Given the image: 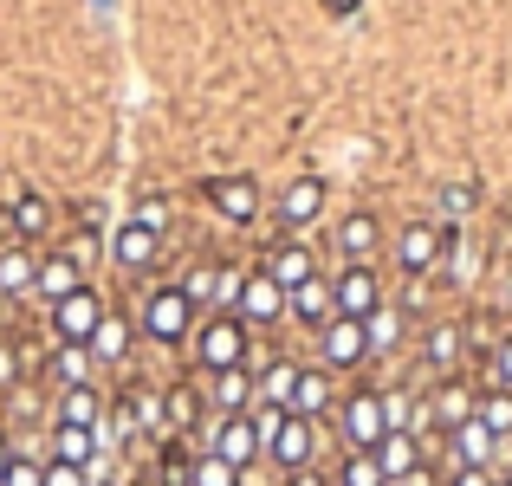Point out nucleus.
I'll return each instance as SVG.
<instances>
[{
	"label": "nucleus",
	"mask_w": 512,
	"mask_h": 486,
	"mask_svg": "<svg viewBox=\"0 0 512 486\" xmlns=\"http://www.w3.org/2000/svg\"><path fill=\"white\" fill-rule=\"evenodd\" d=\"M188 344H195V363L208 376L240 370V363H247V324H240L234 312H214L208 324H195V337H188Z\"/></svg>",
	"instance_id": "obj_1"
},
{
	"label": "nucleus",
	"mask_w": 512,
	"mask_h": 486,
	"mask_svg": "<svg viewBox=\"0 0 512 486\" xmlns=\"http://www.w3.org/2000/svg\"><path fill=\"white\" fill-rule=\"evenodd\" d=\"M143 337L150 344H188L195 337V305H188V292L182 286H156L150 299H143Z\"/></svg>",
	"instance_id": "obj_2"
},
{
	"label": "nucleus",
	"mask_w": 512,
	"mask_h": 486,
	"mask_svg": "<svg viewBox=\"0 0 512 486\" xmlns=\"http://www.w3.org/2000/svg\"><path fill=\"white\" fill-rule=\"evenodd\" d=\"M338 428H344V448H350V454H370L376 441L389 435L383 389H350V396H344V409H338Z\"/></svg>",
	"instance_id": "obj_3"
},
{
	"label": "nucleus",
	"mask_w": 512,
	"mask_h": 486,
	"mask_svg": "<svg viewBox=\"0 0 512 486\" xmlns=\"http://www.w3.org/2000/svg\"><path fill=\"white\" fill-rule=\"evenodd\" d=\"M201 435H208V454H221L227 467H240L247 474L253 461H260V428H253V415H208L201 422Z\"/></svg>",
	"instance_id": "obj_4"
},
{
	"label": "nucleus",
	"mask_w": 512,
	"mask_h": 486,
	"mask_svg": "<svg viewBox=\"0 0 512 486\" xmlns=\"http://www.w3.org/2000/svg\"><path fill=\"white\" fill-rule=\"evenodd\" d=\"M454 247V227H441V221H409L396 234V266L409 279H422V273H435L441 266V253Z\"/></svg>",
	"instance_id": "obj_5"
},
{
	"label": "nucleus",
	"mask_w": 512,
	"mask_h": 486,
	"mask_svg": "<svg viewBox=\"0 0 512 486\" xmlns=\"http://www.w3.org/2000/svg\"><path fill=\"white\" fill-rule=\"evenodd\" d=\"M201 195H208V208L221 214L227 227H253L260 221V182H253V175H214Z\"/></svg>",
	"instance_id": "obj_6"
},
{
	"label": "nucleus",
	"mask_w": 512,
	"mask_h": 486,
	"mask_svg": "<svg viewBox=\"0 0 512 486\" xmlns=\"http://www.w3.org/2000/svg\"><path fill=\"white\" fill-rule=\"evenodd\" d=\"M104 324V299L91 286H78L72 299L52 305V344H91V331Z\"/></svg>",
	"instance_id": "obj_7"
},
{
	"label": "nucleus",
	"mask_w": 512,
	"mask_h": 486,
	"mask_svg": "<svg viewBox=\"0 0 512 486\" xmlns=\"http://www.w3.org/2000/svg\"><path fill=\"white\" fill-rule=\"evenodd\" d=\"M448 454H454V467H493V474H500V461H512V441H500V435H493V428L474 415V422H461V428L448 435Z\"/></svg>",
	"instance_id": "obj_8"
},
{
	"label": "nucleus",
	"mask_w": 512,
	"mask_h": 486,
	"mask_svg": "<svg viewBox=\"0 0 512 486\" xmlns=\"http://www.w3.org/2000/svg\"><path fill=\"white\" fill-rule=\"evenodd\" d=\"M331 299H338V318H376L383 312V279H376V266H344L338 279H331Z\"/></svg>",
	"instance_id": "obj_9"
},
{
	"label": "nucleus",
	"mask_w": 512,
	"mask_h": 486,
	"mask_svg": "<svg viewBox=\"0 0 512 486\" xmlns=\"http://www.w3.org/2000/svg\"><path fill=\"white\" fill-rule=\"evenodd\" d=\"M363 357H370V337H363L357 318H331L325 331H318V363H325V370H357Z\"/></svg>",
	"instance_id": "obj_10"
},
{
	"label": "nucleus",
	"mask_w": 512,
	"mask_h": 486,
	"mask_svg": "<svg viewBox=\"0 0 512 486\" xmlns=\"http://www.w3.org/2000/svg\"><path fill=\"white\" fill-rule=\"evenodd\" d=\"M312 454H318V422H305V415H286V428L266 441V461H279L286 474H305Z\"/></svg>",
	"instance_id": "obj_11"
},
{
	"label": "nucleus",
	"mask_w": 512,
	"mask_h": 486,
	"mask_svg": "<svg viewBox=\"0 0 512 486\" xmlns=\"http://www.w3.org/2000/svg\"><path fill=\"white\" fill-rule=\"evenodd\" d=\"M234 318L240 324H279V318H286V286H279V279H266V273H247Z\"/></svg>",
	"instance_id": "obj_12"
},
{
	"label": "nucleus",
	"mask_w": 512,
	"mask_h": 486,
	"mask_svg": "<svg viewBox=\"0 0 512 486\" xmlns=\"http://www.w3.org/2000/svg\"><path fill=\"white\" fill-rule=\"evenodd\" d=\"M370 454H376V467H383V480H389V486H402V480L415 474V467L428 461V454H422V441H415L409 428H389V435L376 441Z\"/></svg>",
	"instance_id": "obj_13"
},
{
	"label": "nucleus",
	"mask_w": 512,
	"mask_h": 486,
	"mask_svg": "<svg viewBox=\"0 0 512 486\" xmlns=\"http://www.w3.org/2000/svg\"><path fill=\"white\" fill-rule=\"evenodd\" d=\"M266 279H279V286L286 292H299L305 279H318V260H312V247H305V240H286V247H273L266 253V266H260Z\"/></svg>",
	"instance_id": "obj_14"
},
{
	"label": "nucleus",
	"mask_w": 512,
	"mask_h": 486,
	"mask_svg": "<svg viewBox=\"0 0 512 486\" xmlns=\"http://www.w3.org/2000/svg\"><path fill=\"white\" fill-rule=\"evenodd\" d=\"M376 247H383V227H376V214L357 208V214H344V221H338V253H344L350 266H370Z\"/></svg>",
	"instance_id": "obj_15"
},
{
	"label": "nucleus",
	"mask_w": 512,
	"mask_h": 486,
	"mask_svg": "<svg viewBox=\"0 0 512 486\" xmlns=\"http://www.w3.org/2000/svg\"><path fill=\"white\" fill-rule=\"evenodd\" d=\"M156 253H163V234H150V227H137V221H124V227L111 234V260L130 266V273L156 266Z\"/></svg>",
	"instance_id": "obj_16"
},
{
	"label": "nucleus",
	"mask_w": 512,
	"mask_h": 486,
	"mask_svg": "<svg viewBox=\"0 0 512 486\" xmlns=\"http://www.w3.org/2000/svg\"><path fill=\"white\" fill-rule=\"evenodd\" d=\"M286 312L299 324H312V331H325L331 318H338V299H331V279H305L299 292H286Z\"/></svg>",
	"instance_id": "obj_17"
},
{
	"label": "nucleus",
	"mask_w": 512,
	"mask_h": 486,
	"mask_svg": "<svg viewBox=\"0 0 512 486\" xmlns=\"http://www.w3.org/2000/svg\"><path fill=\"white\" fill-rule=\"evenodd\" d=\"M163 422H169V435L201 428V422H208V396H201L195 383H169V389H163Z\"/></svg>",
	"instance_id": "obj_18"
},
{
	"label": "nucleus",
	"mask_w": 512,
	"mask_h": 486,
	"mask_svg": "<svg viewBox=\"0 0 512 486\" xmlns=\"http://www.w3.org/2000/svg\"><path fill=\"white\" fill-rule=\"evenodd\" d=\"M325 214V182L318 175H299V182H286V195H279V221L286 227H305Z\"/></svg>",
	"instance_id": "obj_19"
},
{
	"label": "nucleus",
	"mask_w": 512,
	"mask_h": 486,
	"mask_svg": "<svg viewBox=\"0 0 512 486\" xmlns=\"http://www.w3.org/2000/svg\"><path fill=\"white\" fill-rule=\"evenodd\" d=\"M52 422H65V428H98L104 422V396L91 383L59 389V396H52Z\"/></svg>",
	"instance_id": "obj_20"
},
{
	"label": "nucleus",
	"mask_w": 512,
	"mask_h": 486,
	"mask_svg": "<svg viewBox=\"0 0 512 486\" xmlns=\"http://www.w3.org/2000/svg\"><path fill=\"white\" fill-rule=\"evenodd\" d=\"M428 409H435V428H441V435H454L461 422H474L480 389H467V383H441L435 396H428Z\"/></svg>",
	"instance_id": "obj_21"
},
{
	"label": "nucleus",
	"mask_w": 512,
	"mask_h": 486,
	"mask_svg": "<svg viewBox=\"0 0 512 486\" xmlns=\"http://www.w3.org/2000/svg\"><path fill=\"white\" fill-rule=\"evenodd\" d=\"M253 409V370L240 363V370H221L208 389V415H247Z\"/></svg>",
	"instance_id": "obj_22"
},
{
	"label": "nucleus",
	"mask_w": 512,
	"mask_h": 486,
	"mask_svg": "<svg viewBox=\"0 0 512 486\" xmlns=\"http://www.w3.org/2000/svg\"><path fill=\"white\" fill-rule=\"evenodd\" d=\"M98 428H65V422H52V461H65V467H85L91 474V461H98Z\"/></svg>",
	"instance_id": "obj_23"
},
{
	"label": "nucleus",
	"mask_w": 512,
	"mask_h": 486,
	"mask_svg": "<svg viewBox=\"0 0 512 486\" xmlns=\"http://www.w3.org/2000/svg\"><path fill=\"white\" fill-rule=\"evenodd\" d=\"M78 286H85V279H78V266L65 260V253H52V260H39V273H33V299L59 305V299H72Z\"/></svg>",
	"instance_id": "obj_24"
},
{
	"label": "nucleus",
	"mask_w": 512,
	"mask_h": 486,
	"mask_svg": "<svg viewBox=\"0 0 512 486\" xmlns=\"http://www.w3.org/2000/svg\"><path fill=\"white\" fill-rule=\"evenodd\" d=\"M292 389H299V363H286V357L253 376V402H266V409H292Z\"/></svg>",
	"instance_id": "obj_25"
},
{
	"label": "nucleus",
	"mask_w": 512,
	"mask_h": 486,
	"mask_svg": "<svg viewBox=\"0 0 512 486\" xmlns=\"http://www.w3.org/2000/svg\"><path fill=\"white\" fill-rule=\"evenodd\" d=\"M46 376L59 389H78V383H91V350L85 344H52V357H46Z\"/></svg>",
	"instance_id": "obj_26"
},
{
	"label": "nucleus",
	"mask_w": 512,
	"mask_h": 486,
	"mask_svg": "<svg viewBox=\"0 0 512 486\" xmlns=\"http://www.w3.org/2000/svg\"><path fill=\"white\" fill-rule=\"evenodd\" d=\"M33 273H39L33 253L7 247V253H0V299H33Z\"/></svg>",
	"instance_id": "obj_27"
},
{
	"label": "nucleus",
	"mask_w": 512,
	"mask_h": 486,
	"mask_svg": "<svg viewBox=\"0 0 512 486\" xmlns=\"http://www.w3.org/2000/svg\"><path fill=\"white\" fill-rule=\"evenodd\" d=\"M91 363H124L130 357V318H117V312H104V324L91 331Z\"/></svg>",
	"instance_id": "obj_28"
},
{
	"label": "nucleus",
	"mask_w": 512,
	"mask_h": 486,
	"mask_svg": "<svg viewBox=\"0 0 512 486\" xmlns=\"http://www.w3.org/2000/svg\"><path fill=\"white\" fill-rule=\"evenodd\" d=\"M124 409H130V422H137V435L169 441V422H163V389H124Z\"/></svg>",
	"instance_id": "obj_29"
},
{
	"label": "nucleus",
	"mask_w": 512,
	"mask_h": 486,
	"mask_svg": "<svg viewBox=\"0 0 512 486\" xmlns=\"http://www.w3.org/2000/svg\"><path fill=\"white\" fill-rule=\"evenodd\" d=\"M331 409V370H299V389H292V415L318 422Z\"/></svg>",
	"instance_id": "obj_30"
},
{
	"label": "nucleus",
	"mask_w": 512,
	"mask_h": 486,
	"mask_svg": "<svg viewBox=\"0 0 512 486\" xmlns=\"http://www.w3.org/2000/svg\"><path fill=\"white\" fill-rule=\"evenodd\" d=\"M7 227H13V240H39V234L52 227V201H46V195H20V201L7 208Z\"/></svg>",
	"instance_id": "obj_31"
},
{
	"label": "nucleus",
	"mask_w": 512,
	"mask_h": 486,
	"mask_svg": "<svg viewBox=\"0 0 512 486\" xmlns=\"http://www.w3.org/2000/svg\"><path fill=\"white\" fill-rule=\"evenodd\" d=\"M422 357H428V370H454V363H461V324H435Z\"/></svg>",
	"instance_id": "obj_32"
},
{
	"label": "nucleus",
	"mask_w": 512,
	"mask_h": 486,
	"mask_svg": "<svg viewBox=\"0 0 512 486\" xmlns=\"http://www.w3.org/2000/svg\"><path fill=\"white\" fill-rule=\"evenodd\" d=\"M480 422H487L493 428V435H500V441H512V389H480Z\"/></svg>",
	"instance_id": "obj_33"
},
{
	"label": "nucleus",
	"mask_w": 512,
	"mask_h": 486,
	"mask_svg": "<svg viewBox=\"0 0 512 486\" xmlns=\"http://www.w3.org/2000/svg\"><path fill=\"white\" fill-rule=\"evenodd\" d=\"M188 486H240V467H227L221 454L201 448L195 461H188Z\"/></svg>",
	"instance_id": "obj_34"
},
{
	"label": "nucleus",
	"mask_w": 512,
	"mask_h": 486,
	"mask_svg": "<svg viewBox=\"0 0 512 486\" xmlns=\"http://www.w3.org/2000/svg\"><path fill=\"white\" fill-rule=\"evenodd\" d=\"M363 337H370V357L376 350H396V337H402V312H376V318H363Z\"/></svg>",
	"instance_id": "obj_35"
},
{
	"label": "nucleus",
	"mask_w": 512,
	"mask_h": 486,
	"mask_svg": "<svg viewBox=\"0 0 512 486\" xmlns=\"http://www.w3.org/2000/svg\"><path fill=\"white\" fill-rule=\"evenodd\" d=\"M338 486H389V480H383V467H376V454H344Z\"/></svg>",
	"instance_id": "obj_36"
},
{
	"label": "nucleus",
	"mask_w": 512,
	"mask_h": 486,
	"mask_svg": "<svg viewBox=\"0 0 512 486\" xmlns=\"http://www.w3.org/2000/svg\"><path fill=\"white\" fill-rule=\"evenodd\" d=\"M240 286H247V273H240V266H214V312H234V305H240Z\"/></svg>",
	"instance_id": "obj_37"
},
{
	"label": "nucleus",
	"mask_w": 512,
	"mask_h": 486,
	"mask_svg": "<svg viewBox=\"0 0 512 486\" xmlns=\"http://www.w3.org/2000/svg\"><path fill=\"white\" fill-rule=\"evenodd\" d=\"M487 389H512V337H500L487 357Z\"/></svg>",
	"instance_id": "obj_38"
},
{
	"label": "nucleus",
	"mask_w": 512,
	"mask_h": 486,
	"mask_svg": "<svg viewBox=\"0 0 512 486\" xmlns=\"http://www.w3.org/2000/svg\"><path fill=\"white\" fill-rule=\"evenodd\" d=\"M137 227H150V234H169V201H156V195H143L137 201V214H130Z\"/></svg>",
	"instance_id": "obj_39"
},
{
	"label": "nucleus",
	"mask_w": 512,
	"mask_h": 486,
	"mask_svg": "<svg viewBox=\"0 0 512 486\" xmlns=\"http://www.w3.org/2000/svg\"><path fill=\"white\" fill-rule=\"evenodd\" d=\"M0 486H46V467L26 461V454H13V467H7V480H0Z\"/></svg>",
	"instance_id": "obj_40"
},
{
	"label": "nucleus",
	"mask_w": 512,
	"mask_h": 486,
	"mask_svg": "<svg viewBox=\"0 0 512 486\" xmlns=\"http://www.w3.org/2000/svg\"><path fill=\"white\" fill-rule=\"evenodd\" d=\"M188 461H195V454H163V461H156V486H188Z\"/></svg>",
	"instance_id": "obj_41"
},
{
	"label": "nucleus",
	"mask_w": 512,
	"mask_h": 486,
	"mask_svg": "<svg viewBox=\"0 0 512 486\" xmlns=\"http://www.w3.org/2000/svg\"><path fill=\"white\" fill-rule=\"evenodd\" d=\"M46 486H91L85 467H65V461H46Z\"/></svg>",
	"instance_id": "obj_42"
},
{
	"label": "nucleus",
	"mask_w": 512,
	"mask_h": 486,
	"mask_svg": "<svg viewBox=\"0 0 512 486\" xmlns=\"http://www.w3.org/2000/svg\"><path fill=\"white\" fill-rule=\"evenodd\" d=\"M7 396H13V422H33V415H39V396H33L26 383H13Z\"/></svg>",
	"instance_id": "obj_43"
},
{
	"label": "nucleus",
	"mask_w": 512,
	"mask_h": 486,
	"mask_svg": "<svg viewBox=\"0 0 512 486\" xmlns=\"http://www.w3.org/2000/svg\"><path fill=\"white\" fill-rule=\"evenodd\" d=\"M500 474H493V467H454L448 474V486H493Z\"/></svg>",
	"instance_id": "obj_44"
},
{
	"label": "nucleus",
	"mask_w": 512,
	"mask_h": 486,
	"mask_svg": "<svg viewBox=\"0 0 512 486\" xmlns=\"http://www.w3.org/2000/svg\"><path fill=\"white\" fill-rule=\"evenodd\" d=\"M13 383H20V350L0 344V389H13Z\"/></svg>",
	"instance_id": "obj_45"
},
{
	"label": "nucleus",
	"mask_w": 512,
	"mask_h": 486,
	"mask_svg": "<svg viewBox=\"0 0 512 486\" xmlns=\"http://www.w3.org/2000/svg\"><path fill=\"white\" fill-rule=\"evenodd\" d=\"M13 454H20V448H13V441H7V428H0V480H7V467H13Z\"/></svg>",
	"instance_id": "obj_46"
},
{
	"label": "nucleus",
	"mask_w": 512,
	"mask_h": 486,
	"mask_svg": "<svg viewBox=\"0 0 512 486\" xmlns=\"http://www.w3.org/2000/svg\"><path fill=\"white\" fill-rule=\"evenodd\" d=\"M286 486H331L325 474H312V467H305V474H286Z\"/></svg>",
	"instance_id": "obj_47"
},
{
	"label": "nucleus",
	"mask_w": 512,
	"mask_h": 486,
	"mask_svg": "<svg viewBox=\"0 0 512 486\" xmlns=\"http://www.w3.org/2000/svg\"><path fill=\"white\" fill-rule=\"evenodd\" d=\"M402 486H435V467H428V461H422V467H415V474H409V480H402Z\"/></svg>",
	"instance_id": "obj_48"
},
{
	"label": "nucleus",
	"mask_w": 512,
	"mask_h": 486,
	"mask_svg": "<svg viewBox=\"0 0 512 486\" xmlns=\"http://www.w3.org/2000/svg\"><path fill=\"white\" fill-rule=\"evenodd\" d=\"M325 7H331V13H357V0H325Z\"/></svg>",
	"instance_id": "obj_49"
},
{
	"label": "nucleus",
	"mask_w": 512,
	"mask_h": 486,
	"mask_svg": "<svg viewBox=\"0 0 512 486\" xmlns=\"http://www.w3.org/2000/svg\"><path fill=\"white\" fill-rule=\"evenodd\" d=\"M500 480H506V486H512V461H506V467H500Z\"/></svg>",
	"instance_id": "obj_50"
},
{
	"label": "nucleus",
	"mask_w": 512,
	"mask_h": 486,
	"mask_svg": "<svg viewBox=\"0 0 512 486\" xmlns=\"http://www.w3.org/2000/svg\"><path fill=\"white\" fill-rule=\"evenodd\" d=\"M91 486H104V480H91Z\"/></svg>",
	"instance_id": "obj_51"
},
{
	"label": "nucleus",
	"mask_w": 512,
	"mask_h": 486,
	"mask_svg": "<svg viewBox=\"0 0 512 486\" xmlns=\"http://www.w3.org/2000/svg\"><path fill=\"white\" fill-rule=\"evenodd\" d=\"M493 486H506V480H493Z\"/></svg>",
	"instance_id": "obj_52"
}]
</instances>
